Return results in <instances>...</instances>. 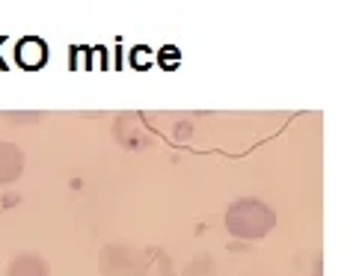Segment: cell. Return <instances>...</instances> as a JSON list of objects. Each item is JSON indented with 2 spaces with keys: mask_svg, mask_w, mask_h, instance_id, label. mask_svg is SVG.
I'll return each mask as SVG.
<instances>
[{
  "mask_svg": "<svg viewBox=\"0 0 362 276\" xmlns=\"http://www.w3.org/2000/svg\"><path fill=\"white\" fill-rule=\"evenodd\" d=\"M274 226H276V211L264 199L244 196L226 208V229L238 241H262L274 232Z\"/></svg>",
  "mask_w": 362,
  "mask_h": 276,
  "instance_id": "6da1fadb",
  "label": "cell"
},
{
  "mask_svg": "<svg viewBox=\"0 0 362 276\" xmlns=\"http://www.w3.org/2000/svg\"><path fill=\"white\" fill-rule=\"evenodd\" d=\"M137 253H140V247H131V243H125V241L101 247L98 250L101 276H131L134 265H137Z\"/></svg>",
  "mask_w": 362,
  "mask_h": 276,
  "instance_id": "7a4b0ae2",
  "label": "cell"
},
{
  "mask_svg": "<svg viewBox=\"0 0 362 276\" xmlns=\"http://www.w3.org/2000/svg\"><path fill=\"white\" fill-rule=\"evenodd\" d=\"M113 137H116V143L119 146H125L128 151H140V149H148L152 146V131H148L140 116H134V113H125V116H119L116 119V125H113Z\"/></svg>",
  "mask_w": 362,
  "mask_h": 276,
  "instance_id": "3957f363",
  "label": "cell"
},
{
  "mask_svg": "<svg viewBox=\"0 0 362 276\" xmlns=\"http://www.w3.org/2000/svg\"><path fill=\"white\" fill-rule=\"evenodd\" d=\"M131 276H175V262L167 250L143 247L137 253V265H134Z\"/></svg>",
  "mask_w": 362,
  "mask_h": 276,
  "instance_id": "277c9868",
  "label": "cell"
},
{
  "mask_svg": "<svg viewBox=\"0 0 362 276\" xmlns=\"http://www.w3.org/2000/svg\"><path fill=\"white\" fill-rule=\"evenodd\" d=\"M24 151L21 146H15L9 140H0V184H12L24 176Z\"/></svg>",
  "mask_w": 362,
  "mask_h": 276,
  "instance_id": "5b68a950",
  "label": "cell"
},
{
  "mask_svg": "<svg viewBox=\"0 0 362 276\" xmlns=\"http://www.w3.org/2000/svg\"><path fill=\"white\" fill-rule=\"evenodd\" d=\"M6 276H51V265L39 253H21L9 262Z\"/></svg>",
  "mask_w": 362,
  "mask_h": 276,
  "instance_id": "8992f818",
  "label": "cell"
},
{
  "mask_svg": "<svg viewBox=\"0 0 362 276\" xmlns=\"http://www.w3.org/2000/svg\"><path fill=\"white\" fill-rule=\"evenodd\" d=\"M45 57H48V48H45L42 39H24L18 45V63L24 69H39L45 63Z\"/></svg>",
  "mask_w": 362,
  "mask_h": 276,
  "instance_id": "52a82bcc",
  "label": "cell"
},
{
  "mask_svg": "<svg viewBox=\"0 0 362 276\" xmlns=\"http://www.w3.org/2000/svg\"><path fill=\"white\" fill-rule=\"evenodd\" d=\"M181 276H217V265H214V258H211L208 253H202V255H196L185 270H181Z\"/></svg>",
  "mask_w": 362,
  "mask_h": 276,
  "instance_id": "ba28073f",
  "label": "cell"
},
{
  "mask_svg": "<svg viewBox=\"0 0 362 276\" xmlns=\"http://www.w3.org/2000/svg\"><path fill=\"white\" fill-rule=\"evenodd\" d=\"M45 113H6V122H18V125H24V122H42Z\"/></svg>",
  "mask_w": 362,
  "mask_h": 276,
  "instance_id": "9c48e42d",
  "label": "cell"
}]
</instances>
